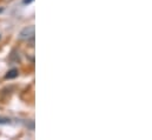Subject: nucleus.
Instances as JSON below:
<instances>
[{
    "label": "nucleus",
    "instance_id": "3",
    "mask_svg": "<svg viewBox=\"0 0 152 140\" xmlns=\"http://www.w3.org/2000/svg\"><path fill=\"white\" fill-rule=\"evenodd\" d=\"M10 119L8 118H0V124H10Z\"/></svg>",
    "mask_w": 152,
    "mask_h": 140
},
{
    "label": "nucleus",
    "instance_id": "1",
    "mask_svg": "<svg viewBox=\"0 0 152 140\" xmlns=\"http://www.w3.org/2000/svg\"><path fill=\"white\" fill-rule=\"evenodd\" d=\"M34 38V26H27L25 27L20 33H19V39L20 40H26L28 41L30 39Z\"/></svg>",
    "mask_w": 152,
    "mask_h": 140
},
{
    "label": "nucleus",
    "instance_id": "2",
    "mask_svg": "<svg viewBox=\"0 0 152 140\" xmlns=\"http://www.w3.org/2000/svg\"><path fill=\"white\" fill-rule=\"evenodd\" d=\"M18 74H19V72L17 69H12L11 71H8L7 72V74H6V79H14V78H17L18 77Z\"/></svg>",
    "mask_w": 152,
    "mask_h": 140
},
{
    "label": "nucleus",
    "instance_id": "4",
    "mask_svg": "<svg viewBox=\"0 0 152 140\" xmlns=\"http://www.w3.org/2000/svg\"><path fill=\"white\" fill-rule=\"evenodd\" d=\"M33 0H24V4H31Z\"/></svg>",
    "mask_w": 152,
    "mask_h": 140
}]
</instances>
